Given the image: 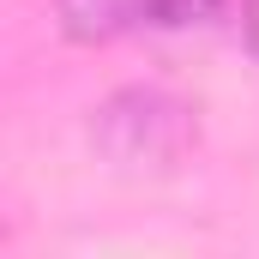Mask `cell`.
<instances>
[{"label":"cell","mask_w":259,"mask_h":259,"mask_svg":"<svg viewBox=\"0 0 259 259\" xmlns=\"http://www.w3.org/2000/svg\"><path fill=\"white\" fill-rule=\"evenodd\" d=\"M229 0H145V30H199L223 18Z\"/></svg>","instance_id":"3957f363"},{"label":"cell","mask_w":259,"mask_h":259,"mask_svg":"<svg viewBox=\"0 0 259 259\" xmlns=\"http://www.w3.org/2000/svg\"><path fill=\"white\" fill-rule=\"evenodd\" d=\"M241 42H247V55L259 61V0H241Z\"/></svg>","instance_id":"277c9868"},{"label":"cell","mask_w":259,"mask_h":259,"mask_svg":"<svg viewBox=\"0 0 259 259\" xmlns=\"http://www.w3.org/2000/svg\"><path fill=\"white\" fill-rule=\"evenodd\" d=\"M55 18H61L66 42H115L127 30H145V0H55Z\"/></svg>","instance_id":"7a4b0ae2"},{"label":"cell","mask_w":259,"mask_h":259,"mask_svg":"<svg viewBox=\"0 0 259 259\" xmlns=\"http://www.w3.org/2000/svg\"><path fill=\"white\" fill-rule=\"evenodd\" d=\"M199 139L193 103L163 84H127L91 115V145L121 175H169Z\"/></svg>","instance_id":"6da1fadb"}]
</instances>
